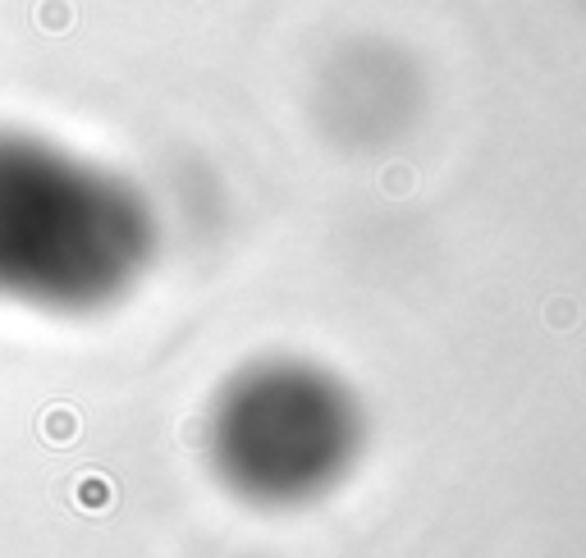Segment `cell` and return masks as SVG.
Returning <instances> with one entry per match:
<instances>
[{
	"instance_id": "6da1fadb",
	"label": "cell",
	"mask_w": 586,
	"mask_h": 558,
	"mask_svg": "<svg viewBox=\"0 0 586 558\" xmlns=\"http://www.w3.org/2000/svg\"><path fill=\"white\" fill-rule=\"evenodd\" d=\"M42 430H46V440L51 444H69L78 435V421H74V412L69 408H51L46 412V421H42Z\"/></svg>"
},
{
	"instance_id": "7a4b0ae2",
	"label": "cell",
	"mask_w": 586,
	"mask_h": 558,
	"mask_svg": "<svg viewBox=\"0 0 586 558\" xmlns=\"http://www.w3.org/2000/svg\"><path fill=\"white\" fill-rule=\"evenodd\" d=\"M83 504H87V508H92V504L106 508V504H110V485L101 481V476H97V481H83Z\"/></svg>"
}]
</instances>
